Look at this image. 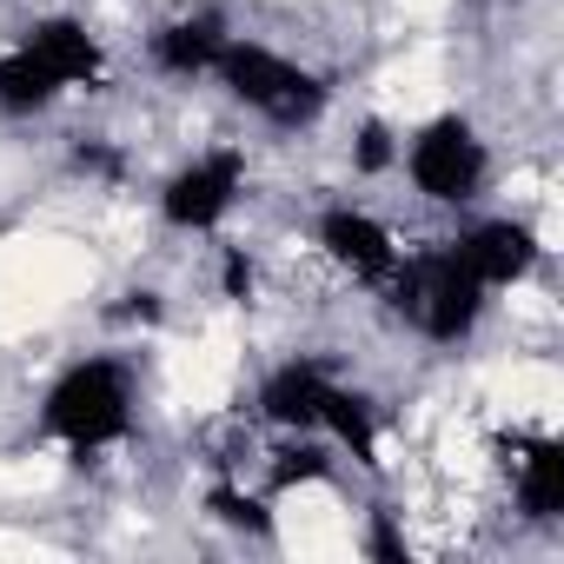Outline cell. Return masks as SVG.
Wrapping results in <instances>:
<instances>
[{"label":"cell","mask_w":564,"mask_h":564,"mask_svg":"<svg viewBox=\"0 0 564 564\" xmlns=\"http://www.w3.org/2000/svg\"><path fill=\"white\" fill-rule=\"evenodd\" d=\"M478 300H485V279L465 265L458 246L419 252V259L399 272V313H412L432 339H458V333L478 319Z\"/></svg>","instance_id":"cell-1"},{"label":"cell","mask_w":564,"mask_h":564,"mask_svg":"<svg viewBox=\"0 0 564 564\" xmlns=\"http://www.w3.org/2000/svg\"><path fill=\"white\" fill-rule=\"evenodd\" d=\"M47 432H61V438L80 445V452L120 438V432H127V379H120V366L94 359V366L67 372V379L54 386V399H47Z\"/></svg>","instance_id":"cell-2"},{"label":"cell","mask_w":564,"mask_h":564,"mask_svg":"<svg viewBox=\"0 0 564 564\" xmlns=\"http://www.w3.org/2000/svg\"><path fill=\"white\" fill-rule=\"evenodd\" d=\"M226 80H232V94L239 100H252L259 113H272V120H313L319 113V100H326V87L313 80V74H300V67H286L279 54H265V47H219V61H213Z\"/></svg>","instance_id":"cell-3"},{"label":"cell","mask_w":564,"mask_h":564,"mask_svg":"<svg viewBox=\"0 0 564 564\" xmlns=\"http://www.w3.org/2000/svg\"><path fill=\"white\" fill-rule=\"evenodd\" d=\"M485 173V153L478 140L465 133V120H438L419 147H412V180L432 193V199H465Z\"/></svg>","instance_id":"cell-4"},{"label":"cell","mask_w":564,"mask_h":564,"mask_svg":"<svg viewBox=\"0 0 564 564\" xmlns=\"http://www.w3.org/2000/svg\"><path fill=\"white\" fill-rule=\"evenodd\" d=\"M232 186H239V160L232 153H213V160H199L193 173H180L166 186V219L173 226H213L226 213Z\"/></svg>","instance_id":"cell-5"},{"label":"cell","mask_w":564,"mask_h":564,"mask_svg":"<svg viewBox=\"0 0 564 564\" xmlns=\"http://www.w3.org/2000/svg\"><path fill=\"white\" fill-rule=\"evenodd\" d=\"M326 246H333V259H346L366 279H392V265H399L386 226H372L366 213H326Z\"/></svg>","instance_id":"cell-6"},{"label":"cell","mask_w":564,"mask_h":564,"mask_svg":"<svg viewBox=\"0 0 564 564\" xmlns=\"http://www.w3.org/2000/svg\"><path fill=\"white\" fill-rule=\"evenodd\" d=\"M458 252H465V265L485 279V286H505V279H518L524 265H531V232L524 226H478L471 239H458Z\"/></svg>","instance_id":"cell-7"},{"label":"cell","mask_w":564,"mask_h":564,"mask_svg":"<svg viewBox=\"0 0 564 564\" xmlns=\"http://www.w3.org/2000/svg\"><path fill=\"white\" fill-rule=\"evenodd\" d=\"M28 47L54 67V80H61V87H67V80H94V74H100V47H94L74 21H47V28H34V34H28Z\"/></svg>","instance_id":"cell-8"},{"label":"cell","mask_w":564,"mask_h":564,"mask_svg":"<svg viewBox=\"0 0 564 564\" xmlns=\"http://www.w3.org/2000/svg\"><path fill=\"white\" fill-rule=\"evenodd\" d=\"M319 405H326V379L313 372V366H286L272 386H265V412L279 419V425H319Z\"/></svg>","instance_id":"cell-9"},{"label":"cell","mask_w":564,"mask_h":564,"mask_svg":"<svg viewBox=\"0 0 564 564\" xmlns=\"http://www.w3.org/2000/svg\"><path fill=\"white\" fill-rule=\"evenodd\" d=\"M54 94H61V80H54V67H47L34 47H21V54L0 61V107L28 113V107H47Z\"/></svg>","instance_id":"cell-10"},{"label":"cell","mask_w":564,"mask_h":564,"mask_svg":"<svg viewBox=\"0 0 564 564\" xmlns=\"http://www.w3.org/2000/svg\"><path fill=\"white\" fill-rule=\"evenodd\" d=\"M524 511L531 518H557L564 511V445H531L524 458Z\"/></svg>","instance_id":"cell-11"},{"label":"cell","mask_w":564,"mask_h":564,"mask_svg":"<svg viewBox=\"0 0 564 564\" xmlns=\"http://www.w3.org/2000/svg\"><path fill=\"white\" fill-rule=\"evenodd\" d=\"M219 47H226V41H219V21H186V28H166V34H160V61L180 67V74L213 67Z\"/></svg>","instance_id":"cell-12"},{"label":"cell","mask_w":564,"mask_h":564,"mask_svg":"<svg viewBox=\"0 0 564 564\" xmlns=\"http://www.w3.org/2000/svg\"><path fill=\"white\" fill-rule=\"evenodd\" d=\"M319 425H333L346 445H352V458H366V465H379L372 458V425H366V405L352 399V392H339V386H326V405H319Z\"/></svg>","instance_id":"cell-13"},{"label":"cell","mask_w":564,"mask_h":564,"mask_svg":"<svg viewBox=\"0 0 564 564\" xmlns=\"http://www.w3.org/2000/svg\"><path fill=\"white\" fill-rule=\"evenodd\" d=\"M213 511H219L226 524H239V531H272L265 505H252V498H239V491H213Z\"/></svg>","instance_id":"cell-14"},{"label":"cell","mask_w":564,"mask_h":564,"mask_svg":"<svg viewBox=\"0 0 564 564\" xmlns=\"http://www.w3.org/2000/svg\"><path fill=\"white\" fill-rule=\"evenodd\" d=\"M386 160H392V147H386V133H379V127H366V133H359V166H366V173H379Z\"/></svg>","instance_id":"cell-15"},{"label":"cell","mask_w":564,"mask_h":564,"mask_svg":"<svg viewBox=\"0 0 564 564\" xmlns=\"http://www.w3.org/2000/svg\"><path fill=\"white\" fill-rule=\"evenodd\" d=\"M300 478H326V458L300 452V458H286V465H279V485H300Z\"/></svg>","instance_id":"cell-16"},{"label":"cell","mask_w":564,"mask_h":564,"mask_svg":"<svg viewBox=\"0 0 564 564\" xmlns=\"http://www.w3.org/2000/svg\"><path fill=\"white\" fill-rule=\"evenodd\" d=\"M226 293H232V300H246V293H252V265H246L239 252L226 259Z\"/></svg>","instance_id":"cell-17"},{"label":"cell","mask_w":564,"mask_h":564,"mask_svg":"<svg viewBox=\"0 0 564 564\" xmlns=\"http://www.w3.org/2000/svg\"><path fill=\"white\" fill-rule=\"evenodd\" d=\"M74 160H80V166H87V173H120V160H113V153H107V147H80V153H74Z\"/></svg>","instance_id":"cell-18"},{"label":"cell","mask_w":564,"mask_h":564,"mask_svg":"<svg viewBox=\"0 0 564 564\" xmlns=\"http://www.w3.org/2000/svg\"><path fill=\"white\" fill-rule=\"evenodd\" d=\"M372 551H379V557H386V564H405V551H399V538H392V531H386V524H379V531H372Z\"/></svg>","instance_id":"cell-19"},{"label":"cell","mask_w":564,"mask_h":564,"mask_svg":"<svg viewBox=\"0 0 564 564\" xmlns=\"http://www.w3.org/2000/svg\"><path fill=\"white\" fill-rule=\"evenodd\" d=\"M120 313H127V319H153V313H160V300H153V293H133Z\"/></svg>","instance_id":"cell-20"}]
</instances>
